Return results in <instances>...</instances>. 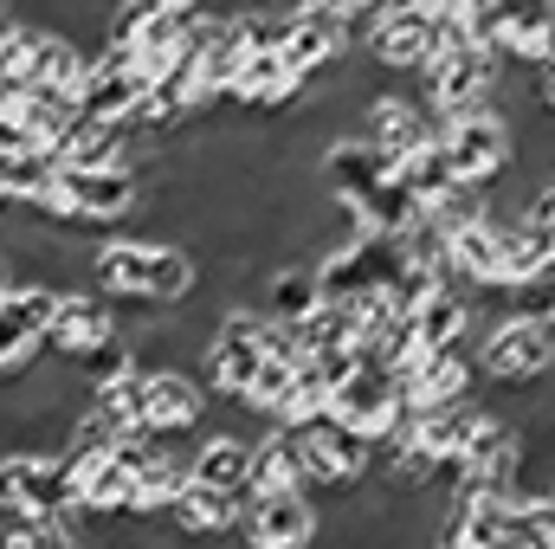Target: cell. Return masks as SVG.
I'll return each mask as SVG.
<instances>
[{"label": "cell", "mask_w": 555, "mask_h": 549, "mask_svg": "<svg viewBox=\"0 0 555 549\" xmlns=\"http://www.w3.org/2000/svg\"><path fill=\"white\" fill-rule=\"evenodd\" d=\"M433 142H439L452 181H465V188H498L511 175V155H517V130L491 104H472V111L439 117L433 124Z\"/></svg>", "instance_id": "obj_3"}, {"label": "cell", "mask_w": 555, "mask_h": 549, "mask_svg": "<svg viewBox=\"0 0 555 549\" xmlns=\"http://www.w3.org/2000/svg\"><path fill=\"white\" fill-rule=\"evenodd\" d=\"M168 531L175 537H188V544H220V537H233V524H240V491H214V485H181L175 498H168Z\"/></svg>", "instance_id": "obj_17"}, {"label": "cell", "mask_w": 555, "mask_h": 549, "mask_svg": "<svg viewBox=\"0 0 555 549\" xmlns=\"http://www.w3.org/2000/svg\"><path fill=\"white\" fill-rule=\"evenodd\" d=\"M472 13V39H485L504 65H537L555 46V0H478Z\"/></svg>", "instance_id": "obj_7"}, {"label": "cell", "mask_w": 555, "mask_h": 549, "mask_svg": "<svg viewBox=\"0 0 555 549\" xmlns=\"http://www.w3.org/2000/svg\"><path fill=\"white\" fill-rule=\"evenodd\" d=\"M52 304H59V284H39V278H13L0 291V375H20L46 349Z\"/></svg>", "instance_id": "obj_13"}, {"label": "cell", "mask_w": 555, "mask_h": 549, "mask_svg": "<svg viewBox=\"0 0 555 549\" xmlns=\"http://www.w3.org/2000/svg\"><path fill=\"white\" fill-rule=\"evenodd\" d=\"M91 284L111 304H181L201 284V259L181 240H91Z\"/></svg>", "instance_id": "obj_1"}, {"label": "cell", "mask_w": 555, "mask_h": 549, "mask_svg": "<svg viewBox=\"0 0 555 549\" xmlns=\"http://www.w3.org/2000/svg\"><path fill=\"white\" fill-rule=\"evenodd\" d=\"M59 181V162L46 149H0V201L7 207H39Z\"/></svg>", "instance_id": "obj_18"}, {"label": "cell", "mask_w": 555, "mask_h": 549, "mask_svg": "<svg viewBox=\"0 0 555 549\" xmlns=\"http://www.w3.org/2000/svg\"><path fill=\"white\" fill-rule=\"evenodd\" d=\"M323 413H336V420L356 426L362 439H382V433H395V426L408 420V408H401V375H395L388 362H375V356H356V362L330 382Z\"/></svg>", "instance_id": "obj_6"}, {"label": "cell", "mask_w": 555, "mask_h": 549, "mask_svg": "<svg viewBox=\"0 0 555 549\" xmlns=\"http://www.w3.org/2000/svg\"><path fill=\"white\" fill-rule=\"evenodd\" d=\"M72 465L59 446H0V518H65Z\"/></svg>", "instance_id": "obj_5"}, {"label": "cell", "mask_w": 555, "mask_h": 549, "mask_svg": "<svg viewBox=\"0 0 555 549\" xmlns=\"http://www.w3.org/2000/svg\"><path fill=\"white\" fill-rule=\"evenodd\" d=\"M233 537H240V549H317V498L297 485L246 491Z\"/></svg>", "instance_id": "obj_8"}, {"label": "cell", "mask_w": 555, "mask_h": 549, "mask_svg": "<svg viewBox=\"0 0 555 549\" xmlns=\"http://www.w3.org/2000/svg\"><path fill=\"white\" fill-rule=\"evenodd\" d=\"M278 59L310 85V78H323L343 52H349V39H343V20L336 13H317V7H291V20H284V33H278L272 46Z\"/></svg>", "instance_id": "obj_15"}, {"label": "cell", "mask_w": 555, "mask_h": 549, "mask_svg": "<svg viewBox=\"0 0 555 549\" xmlns=\"http://www.w3.org/2000/svg\"><path fill=\"white\" fill-rule=\"evenodd\" d=\"M142 375V426L149 433H168V439H194L207 426V382L188 369V362H162V369H137Z\"/></svg>", "instance_id": "obj_9"}, {"label": "cell", "mask_w": 555, "mask_h": 549, "mask_svg": "<svg viewBox=\"0 0 555 549\" xmlns=\"http://www.w3.org/2000/svg\"><path fill=\"white\" fill-rule=\"evenodd\" d=\"M33 39H39V26H26V20H13L0 33V111H13L20 91L33 85Z\"/></svg>", "instance_id": "obj_22"}, {"label": "cell", "mask_w": 555, "mask_h": 549, "mask_svg": "<svg viewBox=\"0 0 555 549\" xmlns=\"http://www.w3.org/2000/svg\"><path fill=\"white\" fill-rule=\"evenodd\" d=\"M356 137H369L375 149H382V162L395 168L414 142L433 137V117L420 111V98H408V91H369V104L356 111V124H349Z\"/></svg>", "instance_id": "obj_14"}, {"label": "cell", "mask_w": 555, "mask_h": 549, "mask_svg": "<svg viewBox=\"0 0 555 549\" xmlns=\"http://www.w3.org/2000/svg\"><path fill=\"white\" fill-rule=\"evenodd\" d=\"M246 465H253V433H240V426H201L188 439V478L194 485L246 498Z\"/></svg>", "instance_id": "obj_16"}, {"label": "cell", "mask_w": 555, "mask_h": 549, "mask_svg": "<svg viewBox=\"0 0 555 549\" xmlns=\"http://www.w3.org/2000/svg\"><path fill=\"white\" fill-rule=\"evenodd\" d=\"M297 7H317V13H349L356 0H297Z\"/></svg>", "instance_id": "obj_23"}, {"label": "cell", "mask_w": 555, "mask_h": 549, "mask_svg": "<svg viewBox=\"0 0 555 549\" xmlns=\"http://www.w3.org/2000/svg\"><path fill=\"white\" fill-rule=\"evenodd\" d=\"M498 72H504V59H498L485 39H452V46H439V52L420 65V111H426L433 124L452 117V111H472V104L491 98Z\"/></svg>", "instance_id": "obj_4"}, {"label": "cell", "mask_w": 555, "mask_h": 549, "mask_svg": "<svg viewBox=\"0 0 555 549\" xmlns=\"http://www.w3.org/2000/svg\"><path fill=\"white\" fill-rule=\"evenodd\" d=\"M137 194H142L137 168H72V162H59V201L85 227H130Z\"/></svg>", "instance_id": "obj_12"}, {"label": "cell", "mask_w": 555, "mask_h": 549, "mask_svg": "<svg viewBox=\"0 0 555 549\" xmlns=\"http://www.w3.org/2000/svg\"><path fill=\"white\" fill-rule=\"evenodd\" d=\"M478 382L491 388H537L550 382V362H555V317L550 310H517V317H498L485 323V343H478Z\"/></svg>", "instance_id": "obj_2"}, {"label": "cell", "mask_w": 555, "mask_h": 549, "mask_svg": "<svg viewBox=\"0 0 555 549\" xmlns=\"http://www.w3.org/2000/svg\"><path fill=\"white\" fill-rule=\"evenodd\" d=\"M142 91H149V72L124 46H91V65L78 78V111L85 117H104V124H137L142 111Z\"/></svg>", "instance_id": "obj_10"}, {"label": "cell", "mask_w": 555, "mask_h": 549, "mask_svg": "<svg viewBox=\"0 0 555 549\" xmlns=\"http://www.w3.org/2000/svg\"><path fill=\"white\" fill-rule=\"evenodd\" d=\"M395 181H401V188L414 194L420 207H426V201H439V194L452 188V168H446L439 142H433V137H426V142H414V149H408V155L395 162Z\"/></svg>", "instance_id": "obj_21"}, {"label": "cell", "mask_w": 555, "mask_h": 549, "mask_svg": "<svg viewBox=\"0 0 555 549\" xmlns=\"http://www.w3.org/2000/svg\"><path fill=\"white\" fill-rule=\"evenodd\" d=\"M91 549H130V544H91Z\"/></svg>", "instance_id": "obj_24"}, {"label": "cell", "mask_w": 555, "mask_h": 549, "mask_svg": "<svg viewBox=\"0 0 555 549\" xmlns=\"http://www.w3.org/2000/svg\"><path fill=\"white\" fill-rule=\"evenodd\" d=\"M0 549H85L78 518H0Z\"/></svg>", "instance_id": "obj_20"}, {"label": "cell", "mask_w": 555, "mask_h": 549, "mask_svg": "<svg viewBox=\"0 0 555 549\" xmlns=\"http://www.w3.org/2000/svg\"><path fill=\"white\" fill-rule=\"evenodd\" d=\"M111 336H117V304H111L98 284H72V291H59V304H52V323H46V349H39V356L78 362V356H91V349L111 343Z\"/></svg>", "instance_id": "obj_11"}, {"label": "cell", "mask_w": 555, "mask_h": 549, "mask_svg": "<svg viewBox=\"0 0 555 549\" xmlns=\"http://www.w3.org/2000/svg\"><path fill=\"white\" fill-rule=\"evenodd\" d=\"M13 117L46 142V149H52L59 130L78 117V98H72V91H59V85H26V91H20V104H13Z\"/></svg>", "instance_id": "obj_19"}]
</instances>
